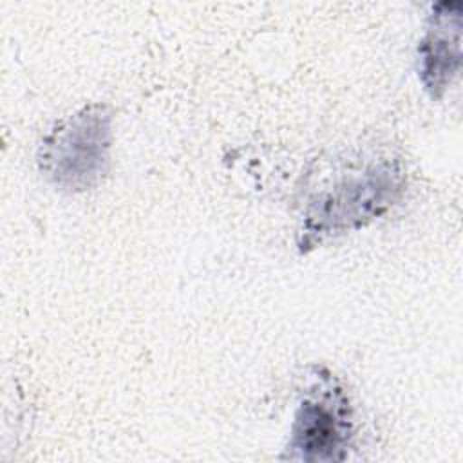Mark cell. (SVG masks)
Segmentation results:
<instances>
[{"label": "cell", "instance_id": "cell-3", "mask_svg": "<svg viewBox=\"0 0 463 463\" xmlns=\"http://www.w3.org/2000/svg\"><path fill=\"white\" fill-rule=\"evenodd\" d=\"M351 438L349 402L335 385L324 382L300 402L288 443V458L302 461L344 459Z\"/></svg>", "mask_w": 463, "mask_h": 463}, {"label": "cell", "instance_id": "cell-4", "mask_svg": "<svg viewBox=\"0 0 463 463\" xmlns=\"http://www.w3.org/2000/svg\"><path fill=\"white\" fill-rule=\"evenodd\" d=\"M459 4H438L418 45L420 78L432 98H441L459 69Z\"/></svg>", "mask_w": 463, "mask_h": 463}, {"label": "cell", "instance_id": "cell-2", "mask_svg": "<svg viewBox=\"0 0 463 463\" xmlns=\"http://www.w3.org/2000/svg\"><path fill=\"white\" fill-rule=\"evenodd\" d=\"M112 116L103 105H89L61 121L40 146V168L58 186L87 190L105 174Z\"/></svg>", "mask_w": 463, "mask_h": 463}, {"label": "cell", "instance_id": "cell-1", "mask_svg": "<svg viewBox=\"0 0 463 463\" xmlns=\"http://www.w3.org/2000/svg\"><path fill=\"white\" fill-rule=\"evenodd\" d=\"M403 184L398 159L383 156L340 163L306 194L298 250L307 251L326 237L362 228L394 204Z\"/></svg>", "mask_w": 463, "mask_h": 463}]
</instances>
